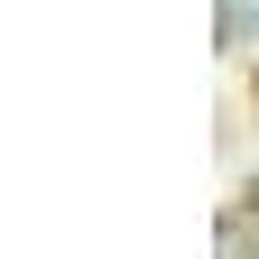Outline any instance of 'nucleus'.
Wrapping results in <instances>:
<instances>
[{
    "label": "nucleus",
    "instance_id": "f257e3e1",
    "mask_svg": "<svg viewBox=\"0 0 259 259\" xmlns=\"http://www.w3.org/2000/svg\"><path fill=\"white\" fill-rule=\"evenodd\" d=\"M222 47H259V0H222Z\"/></svg>",
    "mask_w": 259,
    "mask_h": 259
},
{
    "label": "nucleus",
    "instance_id": "f03ea898",
    "mask_svg": "<svg viewBox=\"0 0 259 259\" xmlns=\"http://www.w3.org/2000/svg\"><path fill=\"white\" fill-rule=\"evenodd\" d=\"M250 194H259V176H250Z\"/></svg>",
    "mask_w": 259,
    "mask_h": 259
}]
</instances>
